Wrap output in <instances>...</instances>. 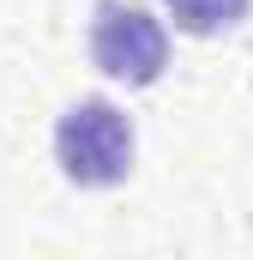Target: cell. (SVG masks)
<instances>
[{"label": "cell", "instance_id": "obj_2", "mask_svg": "<svg viewBox=\"0 0 253 260\" xmlns=\"http://www.w3.org/2000/svg\"><path fill=\"white\" fill-rule=\"evenodd\" d=\"M91 61H97V73H109L121 85H151L169 67V30L145 6L97 0V12H91Z\"/></svg>", "mask_w": 253, "mask_h": 260}, {"label": "cell", "instance_id": "obj_3", "mask_svg": "<svg viewBox=\"0 0 253 260\" xmlns=\"http://www.w3.org/2000/svg\"><path fill=\"white\" fill-rule=\"evenodd\" d=\"M247 6L253 0H169V18H175V30H187V37H217V30H229V24H241Z\"/></svg>", "mask_w": 253, "mask_h": 260}, {"label": "cell", "instance_id": "obj_1", "mask_svg": "<svg viewBox=\"0 0 253 260\" xmlns=\"http://www.w3.org/2000/svg\"><path fill=\"white\" fill-rule=\"evenodd\" d=\"M55 164L72 188H115L133 170V121L103 97H78L55 121Z\"/></svg>", "mask_w": 253, "mask_h": 260}]
</instances>
